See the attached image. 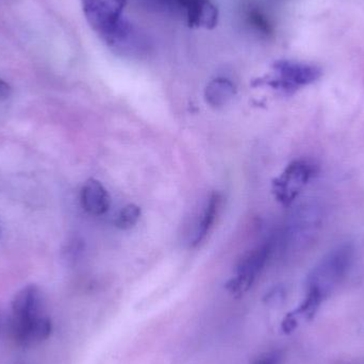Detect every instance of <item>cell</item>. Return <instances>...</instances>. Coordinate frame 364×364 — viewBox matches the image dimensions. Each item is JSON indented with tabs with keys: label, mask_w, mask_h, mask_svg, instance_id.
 I'll use <instances>...</instances> for the list:
<instances>
[{
	"label": "cell",
	"mask_w": 364,
	"mask_h": 364,
	"mask_svg": "<svg viewBox=\"0 0 364 364\" xmlns=\"http://www.w3.org/2000/svg\"><path fill=\"white\" fill-rule=\"evenodd\" d=\"M275 248V241L265 242L252 250L237 267V276L230 280L227 288L232 293H243L254 284L264 269Z\"/></svg>",
	"instance_id": "obj_6"
},
{
	"label": "cell",
	"mask_w": 364,
	"mask_h": 364,
	"mask_svg": "<svg viewBox=\"0 0 364 364\" xmlns=\"http://www.w3.org/2000/svg\"><path fill=\"white\" fill-rule=\"evenodd\" d=\"M237 93L235 83L224 77H218L208 83L205 90V102L213 108H222L230 102Z\"/></svg>",
	"instance_id": "obj_9"
},
{
	"label": "cell",
	"mask_w": 364,
	"mask_h": 364,
	"mask_svg": "<svg viewBox=\"0 0 364 364\" xmlns=\"http://www.w3.org/2000/svg\"><path fill=\"white\" fill-rule=\"evenodd\" d=\"M354 255L352 244H342L333 248L309 274L308 288L316 289L325 296L346 277L352 267Z\"/></svg>",
	"instance_id": "obj_2"
},
{
	"label": "cell",
	"mask_w": 364,
	"mask_h": 364,
	"mask_svg": "<svg viewBox=\"0 0 364 364\" xmlns=\"http://www.w3.org/2000/svg\"><path fill=\"white\" fill-rule=\"evenodd\" d=\"M11 93H12V89H11L10 85L0 79V100L10 97Z\"/></svg>",
	"instance_id": "obj_14"
},
{
	"label": "cell",
	"mask_w": 364,
	"mask_h": 364,
	"mask_svg": "<svg viewBox=\"0 0 364 364\" xmlns=\"http://www.w3.org/2000/svg\"><path fill=\"white\" fill-rule=\"evenodd\" d=\"M83 209L92 215H102L110 208V196L105 186L95 179H89L82 186L80 194Z\"/></svg>",
	"instance_id": "obj_8"
},
{
	"label": "cell",
	"mask_w": 364,
	"mask_h": 364,
	"mask_svg": "<svg viewBox=\"0 0 364 364\" xmlns=\"http://www.w3.org/2000/svg\"><path fill=\"white\" fill-rule=\"evenodd\" d=\"M252 364H282V355L279 352L267 353L258 357Z\"/></svg>",
	"instance_id": "obj_12"
},
{
	"label": "cell",
	"mask_w": 364,
	"mask_h": 364,
	"mask_svg": "<svg viewBox=\"0 0 364 364\" xmlns=\"http://www.w3.org/2000/svg\"><path fill=\"white\" fill-rule=\"evenodd\" d=\"M140 208L132 203V205H126L121 210L119 215H117V220H115V225L119 229L128 230V229H132V227L136 226V223L140 220Z\"/></svg>",
	"instance_id": "obj_11"
},
{
	"label": "cell",
	"mask_w": 364,
	"mask_h": 364,
	"mask_svg": "<svg viewBox=\"0 0 364 364\" xmlns=\"http://www.w3.org/2000/svg\"><path fill=\"white\" fill-rule=\"evenodd\" d=\"M296 316L293 314H288L287 318H284V322H282V329H284V331H286V333H291V331L296 328Z\"/></svg>",
	"instance_id": "obj_13"
},
{
	"label": "cell",
	"mask_w": 364,
	"mask_h": 364,
	"mask_svg": "<svg viewBox=\"0 0 364 364\" xmlns=\"http://www.w3.org/2000/svg\"><path fill=\"white\" fill-rule=\"evenodd\" d=\"M273 70V77L267 80V85L287 93L312 85L322 77V70L318 66L292 60L275 62Z\"/></svg>",
	"instance_id": "obj_3"
},
{
	"label": "cell",
	"mask_w": 364,
	"mask_h": 364,
	"mask_svg": "<svg viewBox=\"0 0 364 364\" xmlns=\"http://www.w3.org/2000/svg\"><path fill=\"white\" fill-rule=\"evenodd\" d=\"M177 2H178V0H176Z\"/></svg>",
	"instance_id": "obj_15"
},
{
	"label": "cell",
	"mask_w": 364,
	"mask_h": 364,
	"mask_svg": "<svg viewBox=\"0 0 364 364\" xmlns=\"http://www.w3.org/2000/svg\"><path fill=\"white\" fill-rule=\"evenodd\" d=\"M220 196L218 194H212L205 203V208L201 212L200 220L197 224L196 230H195L194 239H193V245L197 246L205 239L209 235L210 230L213 227L216 216L218 214V210L220 207Z\"/></svg>",
	"instance_id": "obj_10"
},
{
	"label": "cell",
	"mask_w": 364,
	"mask_h": 364,
	"mask_svg": "<svg viewBox=\"0 0 364 364\" xmlns=\"http://www.w3.org/2000/svg\"><path fill=\"white\" fill-rule=\"evenodd\" d=\"M90 27L109 47L123 55L140 50V36L124 17L123 10L108 0H80Z\"/></svg>",
	"instance_id": "obj_1"
},
{
	"label": "cell",
	"mask_w": 364,
	"mask_h": 364,
	"mask_svg": "<svg viewBox=\"0 0 364 364\" xmlns=\"http://www.w3.org/2000/svg\"><path fill=\"white\" fill-rule=\"evenodd\" d=\"M322 223V214L316 205H304L295 210L287 223L284 245L301 248L314 239Z\"/></svg>",
	"instance_id": "obj_4"
},
{
	"label": "cell",
	"mask_w": 364,
	"mask_h": 364,
	"mask_svg": "<svg viewBox=\"0 0 364 364\" xmlns=\"http://www.w3.org/2000/svg\"><path fill=\"white\" fill-rule=\"evenodd\" d=\"M316 173V168L307 160H296L289 164L273 182L275 198L284 205H290L299 196Z\"/></svg>",
	"instance_id": "obj_5"
},
{
	"label": "cell",
	"mask_w": 364,
	"mask_h": 364,
	"mask_svg": "<svg viewBox=\"0 0 364 364\" xmlns=\"http://www.w3.org/2000/svg\"><path fill=\"white\" fill-rule=\"evenodd\" d=\"M191 27L213 29L218 25V11L211 0H181Z\"/></svg>",
	"instance_id": "obj_7"
}]
</instances>
